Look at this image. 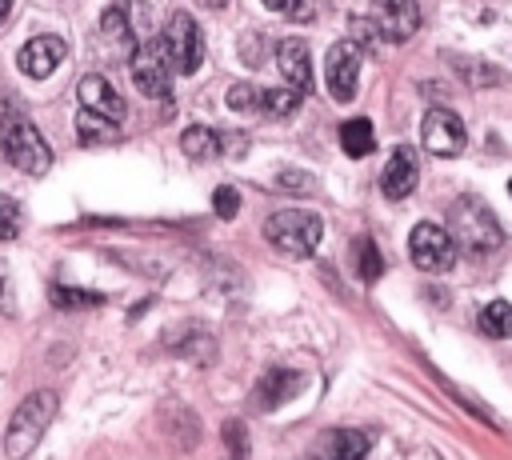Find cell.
Here are the masks:
<instances>
[{
    "mask_svg": "<svg viewBox=\"0 0 512 460\" xmlns=\"http://www.w3.org/2000/svg\"><path fill=\"white\" fill-rule=\"evenodd\" d=\"M448 236L456 248H464L468 256H492L504 244V232L496 224V216L488 212V204L480 196H460L448 208Z\"/></svg>",
    "mask_w": 512,
    "mask_h": 460,
    "instance_id": "1",
    "label": "cell"
},
{
    "mask_svg": "<svg viewBox=\"0 0 512 460\" xmlns=\"http://www.w3.org/2000/svg\"><path fill=\"white\" fill-rule=\"evenodd\" d=\"M56 392H48V388H40V392H32V396H24L20 404H16V412H12V420H8V432H4V452L12 456V460H24V456H32L36 452V444L44 440V432H48V424H52V416H56Z\"/></svg>",
    "mask_w": 512,
    "mask_h": 460,
    "instance_id": "2",
    "label": "cell"
},
{
    "mask_svg": "<svg viewBox=\"0 0 512 460\" xmlns=\"http://www.w3.org/2000/svg\"><path fill=\"white\" fill-rule=\"evenodd\" d=\"M0 148H4L8 164H16V168L28 172V176L48 172V164H52V152H48L44 136H40L36 124H32L28 116H20V112H4V116H0Z\"/></svg>",
    "mask_w": 512,
    "mask_h": 460,
    "instance_id": "3",
    "label": "cell"
},
{
    "mask_svg": "<svg viewBox=\"0 0 512 460\" xmlns=\"http://www.w3.org/2000/svg\"><path fill=\"white\" fill-rule=\"evenodd\" d=\"M264 236L284 256H312L320 244V216L304 208H284L264 220Z\"/></svg>",
    "mask_w": 512,
    "mask_h": 460,
    "instance_id": "4",
    "label": "cell"
},
{
    "mask_svg": "<svg viewBox=\"0 0 512 460\" xmlns=\"http://www.w3.org/2000/svg\"><path fill=\"white\" fill-rule=\"evenodd\" d=\"M160 52H164L168 68H176L180 76H192V72L204 64V36H200V24H196L188 12H172V20L164 24V36H160Z\"/></svg>",
    "mask_w": 512,
    "mask_h": 460,
    "instance_id": "5",
    "label": "cell"
},
{
    "mask_svg": "<svg viewBox=\"0 0 512 460\" xmlns=\"http://www.w3.org/2000/svg\"><path fill=\"white\" fill-rule=\"evenodd\" d=\"M408 256L420 272H448L456 264V244H452L448 228H440L432 220H420L408 236Z\"/></svg>",
    "mask_w": 512,
    "mask_h": 460,
    "instance_id": "6",
    "label": "cell"
},
{
    "mask_svg": "<svg viewBox=\"0 0 512 460\" xmlns=\"http://www.w3.org/2000/svg\"><path fill=\"white\" fill-rule=\"evenodd\" d=\"M128 68H132V80H136V88L144 96H152V100H168L172 96V68H168V60L160 52V40L136 44Z\"/></svg>",
    "mask_w": 512,
    "mask_h": 460,
    "instance_id": "7",
    "label": "cell"
},
{
    "mask_svg": "<svg viewBox=\"0 0 512 460\" xmlns=\"http://www.w3.org/2000/svg\"><path fill=\"white\" fill-rule=\"evenodd\" d=\"M360 64H364V52L356 40H340L328 48V60H324V80H328V96L336 104H348L356 96V80H360Z\"/></svg>",
    "mask_w": 512,
    "mask_h": 460,
    "instance_id": "8",
    "label": "cell"
},
{
    "mask_svg": "<svg viewBox=\"0 0 512 460\" xmlns=\"http://www.w3.org/2000/svg\"><path fill=\"white\" fill-rule=\"evenodd\" d=\"M420 140H424V148H428L432 156H460L468 132H464V120H460L456 112H448V108H428V112H424V124H420Z\"/></svg>",
    "mask_w": 512,
    "mask_h": 460,
    "instance_id": "9",
    "label": "cell"
},
{
    "mask_svg": "<svg viewBox=\"0 0 512 460\" xmlns=\"http://www.w3.org/2000/svg\"><path fill=\"white\" fill-rule=\"evenodd\" d=\"M76 96H80V108L88 112V116H96V120H104V124H120L124 116H128V104H124V96L100 76V72H88V76H80V84H76Z\"/></svg>",
    "mask_w": 512,
    "mask_h": 460,
    "instance_id": "10",
    "label": "cell"
},
{
    "mask_svg": "<svg viewBox=\"0 0 512 460\" xmlns=\"http://www.w3.org/2000/svg\"><path fill=\"white\" fill-rule=\"evenodd\" d=\"M372 24L380 28V40L400 44L420 28V8H416V0H376Z\"/></svg>",
    "mask_w": 512,
    "mask_h": 460,
    "instance_id": "11",
    "label": "cell"
},
{
    "mask_svg": "<svg viewBox=\"0 0 512 460\" xmlns=\"http://www.w3.org/2000/svg\"><path fill=\"white\" fill-rule=\"evenodd\" d=\"M64 56H68V44L60 36H32L20 48V72L32 80H44L64 64Z\"/></svg>",
    "mask_w": 512,
    "mask_h": 460,
    "instance_id": "12",
    "label": "cell"
},
{
    "mask_svg": "<svg viewBox=\"0 0 512 460\" xmlns=\"http://www.w3.org/2000/svg\"><path fill=\"white\" fill-rule=\"evenodd\" d=\"M416 176H420V172H416V152L400 144V148L388 156L384 172H380V192H384L388 200H404V196H412Z\"/></svg>",
    "mask_w": 512,
    "mask_h": 460,
    "instance_id": "13",
    "label": "cell"
},
{
    "mask_svg": "<svg viewBox=\"0 0 512 460\" xmlns=\"http://www.w3.org/2000/svg\"><path fill=\"white\" fill-rule=\"evenodd\" d=\"M276 64H280L288 88L300 92V96H308V88H312V60H308L304 40H296V36L280 40V44H276Z\"/></svg>",
    "mask_w": 512,
    "mask_h": 460,
    "instance_id": "14",
    "label": "cell"
},
{
    "mask_svg": "<svg viewBox=\"0 0 512 460\" xmlns=\"http://www.w3.org/2000/svg\"><path fill=\"white\" fill-rule=\"evenodd\" d=\"M300 388H304V376H300V372L276 368V372H264V380H260L256 392H252V404H256V408H280V404L292 400Z\"/></svg>",
    "mask_w": 512,
    "mask_h": 460,
    "instance_id": "15",
    "label": "cell"
},
{
    "mask_svg": "<svg viewBox=\"0 0 512 460\" xmlns=\"http://www.w3.org/2000/svg\"><path fill=\"white\" fill-rule=\"evenodd\" d=\"M372 448V436L368 432H356V428H340V432H328L324 444L316 448L320 460H364Z\"/></svg>",
    "mask_w": 512,
    "mask_h": 460,
    "instance_id": "16",
    "label": "cell"
},
{
    "mask_svg": "<svg viewBox=\"0 0 512 460\" xmlns=\"http://www.w3.org/2000/svg\"><path fill=\"white\" fill-rule=\"evenodd\" d=\"M340 144H344V152L352 156V160H364L372 148H376V132H372V124L368 120H344L340 124Z\"/></svg>",
    "mask_w": 512,
    "mask_h": 460,
    "instance_id": "17",
    "label": "cell"
},
{
    "mask_svg": "<svg viewBox=\"0 0 512 460\" xmlns=\"http://www.w3.org/2000/svg\"><path fill=\"white\" fill-rule=\"evenodd\" d=\"M180 148H184L188 160H212L220 152V136L212 128H204V124H192V128L180 132Z\"/></svg>",
    "mask_w": 512,
    "mask_h": 460,
    "instance_id": "18",
    "label": "cell"
},
{
    "mask_svg": "<svg viewBox=\"0 0 512 460\" xmlns=\"http://www.w3.org/2000/svg\"><path fill=\"white\" fill-rule=\"evenodd\" d=\"M476 324H480L484 336H492V340H508V336H512V304H508V300H492V304H484L480 316H476Z\"/></svg>",
    "mask_w": 512,
    "mask_h": 460,
    "instance_id": "19",
    "label": "cell"
},
{
    "mask_svg": "<svg viewBox=\"0 0 512 460\" xmlns=\"http://www.w3.org/2000/svg\"><path fill=\"white\" fill-rule=\"evenodd\" d=\"M100 28H104V36H108V40H116L124 52H132V48H136V36H132V24H128V8H124V4H108V8H104V20H100Z\"/></svg>",
    "mask_w": 512,
    "mask_h": 460,
    "instance_id": "20",
    "label": "cell"
},
{
    "mask_svg": "<svg viewBox=\"0 0 512 460\" xmlns=\"http://www.w3.org/2000/svg\"><path fill=\"white\" fill-rule=\"evenodd\" d=\"M296 104H300V92H292V88H268V92H260L256 112H264V116H288Z\"/></svg>",
    "mask_w": 512,
    "mask_h": 460,
    "instance_id": "21",
    "label": "cell"
},
{
    "mask_svg": "<svg viewBox=\"0 0 512 460\" xmlns=\"http://www.w3.org/2000/svg\"><path fill=\"white\" fill-rule=\"evenodd\" d=\"M52 300H56V308H96V304H104V296H100V292L64 288V284H52Z\"/></svg>",
    "mask_w": 512,
    "mask_h": 460,
    "instance_id": "22",
    "label": "cell"
},
{
    "mask_svg": "<svg viewBox=\"0 0 512 460\" xmlns=\"http://www.w3.org/2000/svg\"><path fill=\"white\" fill-rule=\"evenodd\" d=\"M356 272L364 280H376L384 272V260H380V248L372 240H356Z\"/></svg>",
    "mask_w": 512,
    "mask_h": 460,
    "instance_id": "23",
    "label": "cell"
},
{
    "mask_svg": "<svg viewBox=\"0 0 512 460\" xmlns=\"http://www.w3.org/2000/svg\"><path fill=\"white\" fill-rule=\"evenodd\" d=\"M76 132H80V140L84 144H104V140H112L116 136V124H104V120H96V116H76Z\"/></svg>",
    "mask_w": 512,
    "mask_h": 460,
    "instance_id": "24",
    "label": "cell"
},
{
    "mask_svg": "<svg viewBox=\"0 0 512 460\" xmlns=\"http://www.w3.org/2000/svg\"><path fill=\"white\" fill-rule=\"evenodd\" d=\"M256 104H260V92H256L252 84H232V88H228V108H232V112L252 116Z\"/></svg>",
    "mask_w": 512,
    "mask_h": 460,
    "instance_id": "25",
    "label": "cell"
},
{
    "mask_svg": "<svg viewBox=\"0 0 512 460\" xmlns=\"http://www.w3.org/2000/svg\"><path fill=\"white\" fill-rule=\"evenodd\" d=\"M20 232V204L0 192V240H16Z\"/></svg>",
    "mask_w": 512,
    "mask_h": 460,
    "instance_id": "26",
    "label": "cell"
},
{
    "mask_svg": "<svg viewBox=\"0 0 512 460\" xmlns=\"http://www.w3.org/2000/svg\"><path fill=\"white\" fill-rule=\"evenodd\" d=\"M212 204H216V216H220V220H232V216L240 212V192L228 188V184H220V188L212 192Z\"/></svg>",
    "mask_w": 512,
    "mask_h": 460,
    "instance_id": "27",
    "label": "cell"
},
{
    "mask_svg": "<svg viewBox=\"0 0 512 460\" xmlns=\"http://www.w3.org/2000/svg\"><path fill=\"white\" fill-rule=\"evenodd\" d=\"M352 36L360 40V44H380V28L368 20L364 24V16H352Z\"/></svg>",
    "mask_w": 512,
    "mask_h": 460,
    "instance_id": "28",
    "label": "cell"
},
{
    "mask_svg": "<svg viewBox=\"0 0 512 460\" xmlns=\"http://www.w3.org/2000/svg\"><path fill=\"white\" fill-rule=\"evenodd\" d=\"M272 12H280V16H308V0H264Z\"/></svg>",
    "mask_w": 512,
    "mask_h": 460,
    "instance_id": "29",
    "label": "cell"
},
{
    "mask_svg": "<svg viewBox=\"0 0 512 460\" xmlns=\"http://www.w3.org/2000/svg\"><path fill=\"white\" fill-rule=\"evenodd\" d=\"M0 308L8 312L12 308V296H8V264L0 260Z\"/></svg>",
    "mask_w": 512,
    "mask_h": 460,
    "instance_id": "30",
    "label": "cell"
},
{
    "mask_svg": "<svg viewBox=\"0 0 512 460\" xmlns=\"http://www.w3.org/2000/svg\"><path fill=\"white\" fill-rule=\"evenodd\" d=\"M280 184H284V188H304V184H308V176H300V172H284V176H280Z\"/></svg>",
    "mask_w": 512,
    "mask_h": 460,
    "instance_id": "31",
    "label": "cell"
},
{
    "mask_svg": "<svg viewBox=\"0 0 512 460\" xmlns=\"http://www.w3.org/2000/svg\"><path fill=\"white\" fill-rule=\"evenodd\" d=\"M8 12H12V0H0V24L8 20Z\"/></svg>",
    "mask_w": 512,
    "mask_h": 460,
    "instance_id": "32",
    "label": "cell"
},
{
    "mask_svg": "<svg viewBox=\"0 0 512 460\" xmlns=\"http://www.w3.org/2000/svg\"><path fill=\"white\" fill-rule=\"evenodd\" d=\"M200 4H204V8H224L228 0H200Z\"/></svg>",
    "mask_w": 512,
    "mask_h": 460,
    "instance_id": "33",
    "label": "cell"
},
{
    "mask_svg": "<svg viewBox=\"0 0 512 460\" xmlns=\"http://www.w3.org/2000/svg\"><path fill=\"white\" fill-rule=\"evenodd\" d=\"M508 196H512V180H508Z\"/></svg>",
    "mask_w": 512,
    "mask_h": 460,
    "instance_id": "34",
    "label": "cell"
}]
</instances>
